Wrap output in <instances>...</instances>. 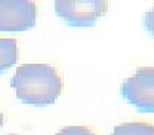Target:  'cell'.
I'll return each mask as SVG.
<instances>
[{
  "label": "cell",
  "mask_w": 154,
  "mask_h": 135,
  "mask_svg": "<svg viewBox=\"0 0 154 135\" xmlns=\"http://www.w3.org/2000/svg\"><path fill=\"white\" fill-rule=\"evenodd\" d=\"M11 86L24 104L45 107L58 99L64 82L57 68L49 64H24L15 70Z\"/></svg>",
  "instance_id": "6da1fadb"
},
{
  "label": "cell",
  "mask_w": 154,
  "mask_h": 135,
  "mask_svg": "<svg viewBox=\"0 0 154 135\" xmlns=\"http://www.w3.org/2000/svg\"><path fill=\"white\" fill-rule=\"evenodd\" d=\"M18 61V43L15 39H0V74Z\"/></svg>",
  "instance_id": "5b68a950"
},
{
  "label": "cell",
  "mask_w": 154,
  "mask_h": 135,
  "mask_svg": "<svg viewBox=\"0 0 154 135\" xmlns=\"http://www.w3.org/2000/svg\"><path fill=\"white\" fill-rule=\"evenodd\" d=\"M122 96L141 113H154V67H141L120 86Z\"/></svg>",
  "instance_id": "7a4b0ae2"
},
{
  "label": "cell",
  "mask_w": 154,
  "mask_h": 135,
  "mask_svg": "<svg viewBox=\"0 0 154 135\" xmlns=\"http://www.w3.org/2000/svg\"><path fill=\"white\" fill-rule=\"evenodd\" d=\"M110 135H154V125L145 122H131L117 125Z\"/></svg>",
  "instance_id": "8992f818"
},
{
  "label": "cell",
  "mask_w": 154,
  "mask_h": 135,
  "mask_svg": "<svg viewBox=\"0 0 154 135\" xmlns=\"http://www.w3.org/2000/svg\"><path fill=\"white\" fill-rule=\"evenodd\" d=\"M144 28L151 37H154V8L150 9L144 17Z\"/></svg>",
  "instance_id": "ba28073f"
},
{
  "label": "cell",
  "mask_w": 154,
  "mask_h": 135,
  "mask_svg": "<svg viewBox=\"0 0 154 135\" xmlns=\"http://www.w3.org/2000/svg\"><path fill=\"white\" fill-rule=\"evenodd\" d=\"M3 123H5V116H3L2 110H0V131H2V128H3Z\"/></svg>",
  "instance_id": "9c48e42d"
},
{
  "label": "cell",
  "mask_w": 154,
  "mask_h": 135,
  "mask_svg": "<svg viewBox=\"0 0 154 135\" xmlns=\"http://www.w3.org/2000/svg\"><path fill=\"white\" fill-rule=\"evenodd\" d=\"M37 22V5L31 0H0V31H27Z\"/></svg>",
  "instance_id": "277c9868"
},
{
  "label": "cell",
  "mask_w": 154,
  "mask_h": 135,
  "mask_svg": "<svg viewBox=\"0 0 154 135\" xmlns=\"http://www.w3.org/2000/svg\"><path fill=\"white\" fill-rule=\"evenodd\" d=\"M55 135H96L91 128H86V126H65L62 129H59Z\"/></svg>",
  "instance_id": "52a82bcc"
},
{
  "label": "cell",
  "mask_w": 154,
  "mask_h": 135,
  "mask_svg": "<svg viewBox=\"0 0 154 135\" xmlns=\"http://www.w3.org/2000/svg\"><path fill=\"white\" fill-rule=\"evenodd\" d=\"M108 11L105 0H57L55 12L70 27H92Z\"/></svg>",
  "instance_id": "3957f363"
}]
</instances>
